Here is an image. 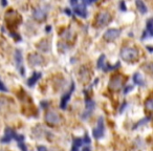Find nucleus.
I'll return each instance as SVG.
<instances>
[{
    "instance_id": "1",
    "label": "nucleus",
    "mask_w": 153,
    "mask_h": 151,
    "mask_svg": "<svg viewBox=\"0 0 153 151\" xmlns=\"http://www.w3.org/2000/svg\"><path fill=\"white\" fill-rule=\"evenodd\" d=\"M121 57L125 61L132 62V61H135L138 58V51L135 48H132V47H123L122 51H121Z\"/></svg>"
},
{
    "instance_id": "13",
    "label": "nucleus",
    "mask_w": 153,
    "mask_h": 151,
    "mask_svg": "<svg viewBox=\"0 0 153 151\" xmlns=\"http://www.w3.org/2000/svg\"><path fill=\"white\" fill-rule=\"evenodd\" d=\"M16 132L13 130L12 128H7L5 129V133H4V136H3L2 139H1V143H9L11 142L13 139H15L16 136Z\"/></svg>"
},
{
    "instance_id": "38",
    "label": "nucleus",
    "mask_w": 153,
    "mask_h": 151,
    "mask_svg": "<svg viewBox=\"0 0 153 151\" xmlns=\"http://www.w3.org/2000/svg\"><path fill=\"white\" fill-rule=\"evenodd\" d=\"M1 3H2V5H7V1H2V2H1Z\"/></svg>"
},
{
    "instance_id": "33",
    "label": "nucleus",
    "mask_w": 153,
    "mask_h": 151,
    "mask_svg": "<svg viewBox=\"0 0 153 151\" xmlns=\"http://www.w3.org/2000/svg\"><path fill=\"white\" fill-rule=\"evenodd\" d=\"M121 10H122V11H126V5H125V2H121Z\"/></svg>"
},
{
    "instance_id": "32",
    "label": "nucleus",
    "mask_w": 153,
    "mask_h": 151,
    "mask_svg": "<svg viewBox=\"0 0 153 151\" xmlns=\"http://www.w3.org/2000/svg\"><path fill=\"white\" fill-rule=\"evenodd\" d=\"M132 88H133V86H127L126 88H125V90H124V93H128V91H130Z\"/></svg>"
},
{
    "instance_id": "3",
    "label": "nucleus",
    "mask_w": 153,
    "mask_h": 151,
    "mask_svg": "<svg viewBox=\"0 0 153 151\" xmlns=\"http://www.w3.org/2000/svg\"><path fill=\"white\" fill-rule=\"evenodd\" d=\"M124 83V79L120 76H114L113 78H111V80L109 81V88L111 90H120L123 86Z\"/></svg>"
},
{
    "instance_id": "7",
    "label": "nucleus",
    "mask_w": 153,
    "mask_h": 151,
    "mask_svg": "<svg viewBox=\"0 0 153 151\" xmlns=\"http://www.w3.org/2000/svg\"><path fill=\"white\" fill-rule=\"evenodd\" d=\"M46 15H47V11H46V9H44V7H36L33 12L34 18H35L36 20H39V21L45 20Z\"/></svg>"
},
{
    "instance_id": "36",
    "label": "nucleus",
    "mask_w": 153,
    "mask_h": 151,
    "mask_svg": "<svg viewBox=\"0 0 153 151\" xmlns=\"http://www.w3.org/2000/svg\"><path fill=\"white\" fill-rule=\"evenodd\" d=\"M51 26H47V27H46V32H51Z\"/></svg>"
},
{
    "instance_id": "29",
    "label": "nucleus",
    "mask_w": 153,
    "mask_h": 151,
    "mask_svg": "<svg viewBox=\"0 0 153 151\" xmlns=\"http://www.w3.org/2000/svg\"><path fill=\"white\" fill-rule=\"evenodd\" d=\"M7 88L5 87V85L1 82V80H0V91H7Z\"/></svg>"
},
{
    "instance_id": "20",
    "label": "nucleus",
    "mask_w": 153,
    "mask_h": 151,
    "mask_svg": "<svg viewBox=\"0 0 153 151\" xmlns=\"http://www.w3.org/2000/svg\"><path fill=\"white\" fill-rule=\"evenodd\" d=\"M145 107H146L147 110L149 111H153V98L148 99L145 103Z\"/></svg>"
},
{
    "instance_id": "8",
    "label": "nucleus",
    "mask_w": 153,
    "mask_h": 151,
    "mask_svg": "<svg viewBox=\"0 0 153 151\" xmlns=\"http://www.w3.org/2000/svg\"><path fill=\"white\" fill-rule=\"evenodd\" d=\"M93 108H94V102L91 99H87L86 100V108L85 111L82 113V119L83 120H87L90 117V114L92 113Z\"/></svg>"
},
{
    "instance_id": "11",
    "label": "nucleus",
    "mask_w": 153,
    "mask_h": 151,
    "mask_svg": "<svg viewBox=\"0 0 153 151\" xmlns=\"http://www.w3.org/2000/svg\"><path fill=\"white\" fill-rule=\"evenodd\" d=\"M73 12H75V15L80 16V17L86 18L87 16V11H86V5L84 3H80V4H77L75 7H73Z\"/></svg>"
},
{
    "instance_id": "35",
    "label": "nucleus",
    "mask_w": 153,
    "mask_h": 151,
    "mask_svg": "<svg viewBox=\"0 0 153 151\" xmlns=\"http://www.w3.org/2000/svg\"><path fill=\"white\" fill-rule=\"evenodd\" d=\"M65 13H66V14H67V15H70V14H71V12H70V11H69V10H68V9H66V10H65Z\"/></svg>"
},
{
    "instance_id": "23",
    "label": "nucleus",
    "mask_w": 153,
    "mask_h": 151,
    "mask_svg": "<svg viewBox=\"0 0 153 151\" xmlns=\"http://www.w3.org/2000/svg\"><path fill=\"white\" fill-rule=\"evenodd\" d=\"M119 66H120V62H118L116 65H113V66H111V65L107 64V65H105V66H104V68H103V70H105V71L112 70V69H116V68H119Z\"/></svg>"
},
{
    "instance_id": "9",
    "label": "nucleus",
    "mask_w": 153,
    "mask_h": 151,
    "mask_svg": "<svg viewBox=\"0 0 153 151\" xmlns=\"http://www.w3.org/2000/svg\"><path fill=\"white\" fill-rule=\"evenodd\" d=\"M44 62V58L39 54H31L29 56V63L31 65H41Z\"/></svg>"
},
{
    "instance_id": "22",
    "label": "nucleus",
    "mask_w": 153,
    "mask_h": 151,
    "mask_svg": "<svg viewBox=\"0 0 153 151\" xmlns=\"http://www.w3.org/2000/svg\"><path fill=\"white\" fill-rule=\"evenodd\" d=\"M104 62H105V55H101V57L98 60V68H101V69L104 68L105 66Z\"/></svg>"
},
{
    "instance_id": "17",
    "label": "nucleus",
    "mask_w": 153,
    "mask_h": 151,
    "mask_svg": "<svg viewBox=\"0 0 153 151\" xmlns=\"http://www.w3.org/2000/svg\"><path fill=\"white\" fill-rule=\"evenodd\" d=\"M136 7H138V11L141 12L142 14H145V13H147V7H146V4H145L143 1H141V0H138L136 1Z\"/></svg>"
},
{
    "instance_id": "24",
    "label": "nucleus",
    "mask_w": 153,
    "mask_h": 151,
    "mask_svg": "<svg viewBox=\"0 0 153 151\" xmlns=\"http://www.w3.org/2000/svg\"><path fill=\"white\" fill-rule=\"evenodd\" d=\"M144 69L150 73H153V63H147L144 65Z\"/></svg>"
},
{
    "instance_id": "27",
    "label": "nucleus",
    "mask_w": 153,
    "mask_h": 151,
    "mask_svg": "<svg viewBox=\"0 0 153 151\" xmlns=\"http://www.w3.org/2000/svg\"><path fill=\"white\" fill-rule=\"evenodd\" d=\"M83 141H84V144H86L87 146H88L89 144H90V139H89V136H88V134H85V138L83 139Z\"/></svg>"
},
{
    "instance_id": "18",
    "label": "nucleus",
    "mask_w": 153,
    "mask_h": 151,
    "mask_svg": "<svg viewBox=\"0 0 153 151\" xmlns=\"http://www.w3.org/2000/svg\"><path fill=\"white\" fill-rule=\"evenodd\" d=\"M38 48L41 49L42 51H48V49H49V44H48V42H47L46 40L41 41V42L39 43V44H38Z\"/></svg>"
},
{
    "instance_id": "16",
    "label": "nucleus",
    "mask_w": 153,
    "mask_h": 151,
    "mask_svg": "<svg viewBox=\"0 0 153 151\" xmlns=\"http://www.w3.org/2000/svg\"><path fill=\"white\" fill-rule=\"evenodd\" d=\"M133 82L138 85H141V86H144L145 85L144 79L142 78V76L140 73H134V76H133Z\"/></svg>"
},
{
    "instance_id": "39",
    "label": "nucleus",
    "mask_w": 153,
    "mask_h": 151,
    "mask_svg": "<svg viewBox=\"0 0 153 151\" xmlns=\"http://www.w3.org/2000/svg\"><path fill=\"white\" fill-rule=\"evenodd\" d=\"M0 151H3V150H0Z\"/></svg>"
},
{
    "instance_id": "12",
    "label": "nucleus",
    "mask_w": 153,
    "mask_h": 151,
    "mask_svg": "<svg viewBox=\"0 0 153 151\" xmlns=\"http://www.w3.org/2000/svg\"><path fill=\"white\" fill-rule=\"evenodd\" d=\"M73 90H75V84H71L70 89H69V90L67 91L66 93H65L64 96H63L62 100H61V105H60V106H61V108H62V109L66 108L67 103H68V101H69V99H70L71 95H72V91Z\"/></svg>"
},
{
    "instance_id": "10",
    "label": "nucleus",
    "mask_w": 153,
    "mask_h": 151,
    "mask_svg": "<svg viewBox=\"0 0 153 151\" xmlns=\"http://www.w3.org/2000/svg\"><path fill=\"white\" fill-rule=\"evenodd\" d=\"M22 53H21L20 49H16L15 51V61H16V65H17L18 69L20 70V73L22 76H24L25 71L22 67Z\"/></svg>"
},
{
    "instance_id": "2",
    "label": "nucleus",
    "mask_w": 153,
    "mask_h": 151,
    "mask_svg": "<svg viewBox=\"0 0 153 151\" xmlns=\"http://www.w3.org/2000/svg\"><path fill=\"white\" fill-rule=\"evenodd\" d=\"M104 132H105L104 119L100 118L98 120V125H97V127L93 129L92 134L95 139H101V138H103V136H104Z\"/></svg>"
},
{
    "instance_id": "14",
    "label": "nucleus",
    "mask_w": 153,
    "mask_h": 151,
    "mask_svg": "<svg viewBox=\"0 0 153 151\" xmlns=\"http://www.w3.org/2000/svg\"><path fill=\"white\" fill-rule=\"evenodd\" d=\"M41 76H42L41 75V73H34V75L31 76L29 80H27V85H29V86H33V85H35L36 83H37V81L41 78Z\"/></svg>"
},
{
    "instance_id": "34",
    "label": "nucleus",
    "mask_w": 153,
    "mask_h": 151,
    "mask_svg": "<svg viewBox=\"0 0 153 151\" xmlns=\"http://www.w3.org/2000/svg\"><path fill=\"white\" fill-rule=\"evenodd\" d=\"M82 151H91V150H90V148H89V146H86L82 149Z\"/></svg>"
},
{
    "instance_id": "19",
    "label": "nucleus",
    "mask_w": 153,
    "mask_h": 151,
    "mask_svg": "<svg viewBox=\"0 0 153 151\" xmlns=\"http://www.w3.org/2000/svg\"><path fill=\"white\" fill-rule=\"evenodd\" d=\"M80 75H81V78L83 79V81H86L89 78V70L86 67H82L80 71Z\"/></svg>"
},
{
    "instance_id": "5",
    "label": "nucleus",
    "mask_w": 153,
    "mask_h": 151,
    "mask_svg": "<svg viewBox=\"0 0 153 151\" xmlns=\"http://www.w3.org/2000/svg\"><path fill=\"white\" fill-rule=\"evenodd\" d=\"M45 120L48 124L51 125H57L60 123L61 119L60 116H59L58 113L55 112V111H47L46 114H45Z\"/></svg>"
},
{
    "instance_id": "28",
    "label": "nucleus",
    "mask_w": 153,
    "mask_h": 151,
    "mask_svg": "<svg viewBox=\"0 0 153 151\" xmlns=\"http://www.w3.org/2000/svg\"><path fill=\"white\" fill-rule=\"evenodd\" d=\"M18 145H19V147H20L21 150H22V151H27V148H26V146L24 145V142L18 143Z\"/></svg>"
},
{
    "instance_id": "26",
    "label": "nucleus",
    "mask_w": 153,
    "mask_h": 151,
    "mask_svg": "<svg viewBox=\"0 0 153 151\" xmlns=\"http://www.w3.org/2000/svg\"><path fill=\"white\" fill-rule=\"evenodd\" d=\"M15 140L17 141L18 143L24 142V136H23L22 134H16V136H15Z\"/></svg>"
},
{
    "instance_id": "31",
    "label": "nucleus",
    "mask_w": 153,
    "mask_h": 151,
    "mask_svg": "<svg viewBox=\"0 0 153 151\" xmlns=\"http://www.w3.org/2000/svg\"><path fill=\"white\" fill-rule=\"evenodd\" d=\"M148 120H149V119H145V120L141 121V122H140V123H138V124H136V125H135V126H134V128H136V127H138V126H140V125H141V124H144V123H145V122H147V121H148Z\"/></svg>"
},
{
    "instance_id": "37",
    "label": "nucleus",
    "mask_w": 153,
    "mask_h": 151,
    "mask_svg": "<svg viewBox=\"0 0 153 151\" xmlns=\"http://www.w3.org/2000/svg\"><path fill=\"white\" fill-rule=\"evenodd\" d=\"M46 105H47V102H43V103H42V106H43V107H45Z\"/></svg>"
},
{
    "instance_id": "25",
    "label": "nucleus",
    "mask_w": 153,
    "mask_h": 151,
    "mask_svg": "<svg viewBox=\"0 0 153 151\" xmlns=\"http://www.w3.org/2000/svg\"><path fill=\"white\" fill-rule=\"evenodd\" d=\"M58 47L60 48V51H67V49H68V46L66 45V43H59V45H58Z\"/></svg>"
},
{
    "instance_id": "4",
    "label": "nucleus",
    "mask_w": 153,
    "mask_h": 151,
    "mask_svg": "<svg viewBox=\"0 0 153 151\" xmlns=\"http://www.w3.org/2000/svg\"><path fill=\"white\" fill-rule=\"evenodd\" d=\"M111 20V15L108 12H101L98 16H97V24L98 26H104L107 23H109Z\"/></svg>"
},
{
    "instance_id": "15",
    "label": "nucleus",
    "mask_w": 153,
    "mask_h": 151,
    "mask_svg": "<svg viewBox=\"0 0 153 151\" xmlns=\"http://www.w3.org/2000/svg\"><path fill=\"white\" fill-rule=\"evenodd\" d=\"M84 144V141L83 139H80V138H77L73 140V144H72V149L71 151H78L79 148H80L82 145Z\"/></svg>"
},
{
    "instance_id": "30",
    "label": "nucleus",
    "mask_w": 153,
    "mask_h": 151,
    "mask_svg": "<svg viewBox=\"0 0 153 151\" xmlns=\"http://www.w3.org/2000/svg\"><path fill=\"white\" fill-rule=\"evenodd\" d=\"M38 151H48V150L44 146H38Z\"/></svg>"
},
{
    "instance_id": "21",
    "label": "nucleus",
    "mask_w": 153,
    "mask_h": 151,
    "mask_svg": "<svg viewBox=\"0 0 153 151\" xmlns=\"http://www.w3.org/2000/svg\"><path fill=\"white\" fill-rule=\"evenodd\" d=\"M147 33H150L153 36V19H150L147 22Z\"/></svg>"
},
{
    "instance_id": "6",
    "label": "nucleus",
    "mask_w": 153,
    "mask_h": 151,
    "mask_svg": "<svg viewBox=\"0 0 153 151\" xmlns=\"http://www.w3.org/2000/svg\"><path fill=\"white\" fill-rule=\"evenodd\" d=\"M121 31L118 29H109L108 31L105 32L104 34V39L106 41H113L116 40V38L120 36Z\"/></svg>"
}]
</instances>
